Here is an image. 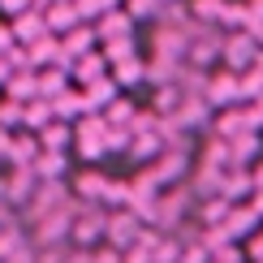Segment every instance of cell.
Returning <instances> with one entry per match:
<instances>
[{
	"instance_id": "cell-1",
	"label": "cell",
	"mask_w": 263,
	"mask_h": 263,
	"mask_svg": "<svg viewBox=\"0 0 263 263\" xmlns=\"http://www.w3.org/2000/svg\"><path fill=\"white\" fill-rule=\"evenodd\" d=\"M104 216H108V212H100V203H86L82 212L69 220V237H73L78 246H95V242L104 237Z\"/></svg>"
},
{
	"instance_id": "cell-2",
	"label": "cell",
	"mask_w": 263,
	"mask_h": 263,
	"mask_svg": "<svg viewBox=\"0 0 263 263\" xmlns=\"http://www.w3.org/2000/svg\"><path fill=\"white\" fill-rule=\"evenodd\" d=\"M255 35L250 30H229V35L220 39V61L229 65V69H246L250 61H255Z\"/></svg>"
},
{
	"instance_id": "cell-3",
	"label": "cell",
	"mask_w": 263,
	"mask_h": 263,
	"mask_svg": "<svg viewBox=\"0 0 263 263\" xmlns=\"http://www.w3.org/2000/svg\"><path fill=\"white\" fill-rule=\"evenodd\" d=\"M138 229H142V220L129 212V207H125V212H108V216H104V237H108L117 250L134 246V242H138Z\"/></svg>"
},
{
	"instance_id": "cell-4",
	"label": "cell",
	"mask_w": 263,
	"mask_h": 263,
	"mask_svg": "<svg viewBox=\"0 0 263 263\" xmlns=\"http://www.w3.org/2000/svg\"><path fill=\"white\" fill-rule=\"evenodd\" d=\"M95 22V39H121V35H129L134 30V17L125 13V9H117V5H108V9H100V13L91 17Z\"/></svg>"
},
{
	"instance_id": "cell-5",
	"label": "cell",
	"mask_w": 263,
	"mask_h": 263,
	"mask_svg": "<svg viewBox=\"0 0 263 263\" xmlns=\"http://www.w3.org/2000/svg\"><path fill=\"white\" fill-rule=\"evenodd\" d=\"M168 117H173L181 129H203L207 121H212V104H207L203 95H181V104L173 108Z\"/></svg>"
},
{
	"instance_id": "cell-6",
	"label": "cell",
	"mask_w": 263,
	"mask_h": 263,
	"mask_svg": "<svg viewBox=\"0 0 263 263\" xmlns=\"http://www.w3.org/2000/svg\"><path fill=\"white\" fill-rule=\"evenodd\" d=\"M203 100L207 104H233L237 100V69H224V73H207V82H203Z\"/></svg>"
},
{
	"instance_id": "cell-7",
	"label": "cell",
	"mask_w": 263,
	"mask_h": 263,
	"mask_svg": "<svg viewBox=\"0 0 263 263\" xmlns=\"http://www.w3.org/2000/svg\"><path fill=\"white\" fill-rule=\"evenodd\" d=\"M35 173H30V164H13V173L5 177V203L9 207H22L30 199V190H35Z\"/></svg>"
},
{
	"instance_id": "cell-8",
	"label": "cell",
	"mask_w": 263,
	"mask_h": 263,
	"mask_svg": "<svg viewBox=\"0 0 263 263\" xmlns=\"http://www.w3.org/2000/svg\"><path fill=\"white\" fill-rule=\"evenodd\" d=\"M250 190H255V181H250V168L246 164H224V181H220V194L229 203L237 199H250Z\"/></svg>"
},
{
	"instance_id": "cell-9",
	"label": "cell",
	"mask_w": 263,
	"mask_h": 263,
	"mask_svg": "<svg viewBox=\"0 0 263 263\" xmlns=\"http://www.w3.org/2000/svg\"><path fill=\"white\" fill-rule=\"evenodd\" d=\"M9 30H13V39H17V43H30L35 35H43V30H48V22H43V9L30 5V9H22V13H13V26H9Z\"/></svg>"
},
{
	"instance_id": "cell-10",
	"label": "cell",
	"mask_w": 263,
	"mask_h": 263,
	"mask_svg": "<svg viewBox=\"0 0 263 263\" xmlns=\"http://www.w3.org/2000/svg\"><path fill=\"white\" fill-rule=\"evenodd\" d=\"M65 151H57V147H39L35 151V160H30V173L43 181V177H65Z\"/></svg>"
},
{
	"instance_id": "cell-11",
	"label": "cell",
	"mask_w": 263,
	"mask_h": 263,
	"mask_svg": "<svg viewBox=\"0 0 263 263\" xmlns=\"http://www.w3.org/2000/svg\"><path fill=\"white\" fill-rule=\"evenodd\" d=\"M48 13H43V22H48L52 35H65L69 26H78V13H73V0H48Z\"/></svg>"
},
{
	"instance_id": "cell-12",
	"label": "cell",
	"mask_w": 263,
	"mask_h": 263,
	"mask_svg": "<svg viewBox=\"0 0 263 263\" xmlns=\"http://www.w3.org/2000/svg\"><path fill=\"white\" fill-rule=\"evenodd\" d=\"M5 86V95L9 100H17V104H26V100H35V69H9V78L0 82Z\"/></svg>"
},
{
	"instance_id": "cell-13",
	"label": "cell",
	"mask_w": 263,
	"mask_h": 263,
	"mask_svg": "<svg viewBox=\"0 0 263 263\" xmlns=\"http://www.w3.org/2000/svg\"><path fill=\"white\" fill-rule=\"evenodd\" d=\"M259 147H263V142H259L255 129H237V134L229 138V164H250L259 156Z\"/></svg>"
},
{
	"instance_id": "cell-14",
	"label": "cell",
	"mask_w": 263,
	"mask_h": 263,
	"mask_svg": "<svg viewBox=\"0 0 263 263\" xmlns=\"http://www.w3.org/2000/svg\"><path fill=\"white\" fill-rule=\"evenodd\" d=\"M73 78L78 82H91V78H100V73H108V61H104V52L100 48H86L82 57H73Z\"/></svg>"
},
{
	"instance_id": "cell-15",
	"label": "cell",
	"mask_w": 263,
	"mask_h": 263,
	"mask_svg": "<svg viewBox=\"0 0 263 263\" xmlns=\"http://www.w3.org/2000/svg\"><path fill=\"white\" fill-rule=\"evenodd\" d=\"M82 108H100V104H108L117 95V82L108 78V73H100V78H91V82H82Z\"/></svg>"
},
{
	"instance_id": "cell-16",
	"label": "cell",
	"mask_w": 263,
	"mask_h": 263,
	"mask_svg": "<svg viewBox=\"0 0 263 263\" xmlns=\"http://www.w3.org/2000/svg\"><path fill=\"white\" fill-rule=\"evenodd\" d=\"M35 134H39V147H57V151H65V147H69V138H73V129H69V121L52 117L48 125L35 129Z\"/></svg>"
},
{
	"instance_id": "cell-17",
	"label": "cell",
	"mask_w": 263,
	"mask_h": 263,
	"mask_svg": "<svg viewBox=\"0 0 263 263\" xmlns=\"http://www.w3.org/2000/svg\"><path fill=\"white\" fill-rule=\"evenodd\" d=\"M95 43H100V39H95V30L86 26V22H78V26H69V30H65L61 48L69 52V57H82V52H86V48H95Z\"/></svg>"
},
{
	"instance_id": "cell-18",
	"label": "cell",
	"mask_w": 263,
	"mask_h": 263,
	"mask_svg": "<svg viewBox=\"0 0 263 263\" xmlns=\"http://www.w3.org/2000/svg\"><path fill=\"white\" fill-rule=\"evenodd\" d=\"M104 173H95V168H82L78 173V181H73V190H78V199L82 203H100V190H104Z\"/></svg>"
},
{
	"instance_id": "cell-19",
	"label": "cell",
	"mask_w": 263,
	"mask_h": 263,
	"mask_svg": "<svg viewBox=\"0 0 263 263\" xmlns=\"http://www.w3.org/2000/svg\"><path fill=\"white\" fill-rule=\"evenodd\" d=\"M48 121H52V104L43 100V95H35V100L22 104V125H26V129H39V125H48Z\"/></svg>"
},
{
	"instance_id": "cell-20",
	"label": "cell",
	"mask_w": 263,
	"mask_h": 263,
	"mask_svg": "<svg viewBox=\"0 0 263 263\" xmlns=\"http://www.w3.org/2000/svg\"><path fill=\"white\" fill-rule=\"evenodd\" d=\"M65 82H69V78H65V69H61V65H52V69H39V73H35V91L43 95V100L61 95V91H65Z\"/></svg>"
},
{
	"instance_id": "cell-21",
	"label": "cell",
	"mask_w": 263,
	"mask_h": 263,
	"mask_svg": "<svg viewBox=\"0 0 263 263\" xmlns=\"http://www.w3.org/2000/svg\"><path fill=\"white\" fill-rule=\"evenodd\" d=\"M48 104H52V117H61V121H73V112H86V108H82V95L69 91V86H65L61 95H52Z\"/></svg>"
},
{
	"instance_id": "cell-22",
	"label": "cell",
	"mask_w": 263,
	"mask_h": 263,
	"mask_svg": "<svg viewBox=\"0 0 263 263\" xmlns=\"http://www.w3.org/2000/svg\"><path fill=\"white\" fill-rule=\"evenodd\" d=\"M259 95H263V73L255 65L237 69V100H259Z\"/></svg>"
},
{
	"instance_id": "cell-23",
	"label": "cell",
	"mask_w": 263,
	"mask_h": 263,
	"mask_svg": "<svg viewBox=\"0 0 263 263\" xmlns=\"http://www.w3.org/2000/svg\"><path fill=\"white\" fill-rule=\"evenodd\" d=\"M203 129L207 134H220V138H233L237 129H242V117H237V108H224V112L216 117V121H207Z\"/></svg>"
},
{
	"instance_id": "cell-24",
	"label": "cell",
	"mask_w": 263,
	"mask_h": 263,
	"mask_svg": "<svg viewBox=\"0 0 263 263\" xmlns=\"http://www.w3.org/2000/svg\"><path fill=\"white\" fill-rule=\"evenodd\" d=\"M224 212H229V199H224V194H207L203 207H199V224H220Z\"/></svg>"
},
{
	"instance_id": "cell-25",
	"label": "cell",
	"mask_w": 263,
	"mask_h": 263,
	"mask_svg": "<svg viewBox=\"0 0 263 263\" xmlns=\"http://www.w3.org/2000/svg\"><path fill=\"white\" fill-rule=\"evenodd\" d=\"M181 104V91L173 82H160V91H156V100H151V112H160V117H168L173 108Z\"/></svg>"
},
{
	"instance_id": "cell-26",
	"label": "cell",
	"mask_w": 263,
	"mask_h": 263,
	"mask_svg": "<svg viewBox=\"0 0 263 263\" xmlns=\"http://www.w3.org/2000/svg\"><path fill=\"white\" fill-rule=\"evenodd\" d=\"M190 13H194V22H216V26H220L224 0H190Z\"/></svg>"
},
{
	"instance_id": "cell-27",
	"label": "cell",
	"mask_w": 263,
	"mask_h": 263,
	"mask_svg": "<svg viewBox=\"0 0 263 263\" xmlns=\"http://www.w3.org/2000/svg\"><path fill=\"white\" fill-rule=\"evenodd\" d=\"M112 73H117L112 82L134 86V82H142V61H138V57H125V61H117V65H112Z\"/></svg>"
},
{
	"instance_id": "cell-28",
	"label": "cell",
	"mask_w": 263,
	"mask_h": 263,
	"mask_svg": "<svg viewBox=\"0 0 263 263\" xmlns=\"http://www.w3.org/2000/svg\"><path fill=\"white\" fill-rule=\"evenodd\" d=\"M203 164H212V168H224V164H229V138L212 134V142H207V151H203Z\"/></svg>"
},
{
	"instance_id": "cell-29",
	"label": "cell",
	"mask_w": 263,
	"mask_h": 263,
	"mask_svg": "<svg viewBox=\"0 0 263 263\" xmlns=\"http://www.w3.org/2000/svg\"><path fill=\"white\" fill-rule=\"evenodd\" d=\"M129 112H134V104H129V100H117V95L104 104V121H108V125H125Z\"/></svg>"
},
{
	"instance_id": "cell-30",
	"label": "cell",
	"mask_w": 263,
	"mask_h": 263,
	"mask_svg": "<svg viewBox=\"0 0 263 263\" xmlns=\"http://www.w3.org/2000/svg\"><path fill=\"white\" fill-rule=\"evenodd\" d=\"M125 194H129V181H104V190H100V207H125Z\"/></svg>"
},
{
	"instance_id": "cell-31",
	"label": "cell",
	"mask_w": 263,
	"mask_h": 263,
	"mask_svg": "<svg viewBox=\"0 0 263 263\" xmlns=\"http://www.w3.org/2000/svg\"><path fill=\"white\" fill-rule=\"evenodd\" d=\"M160 5H164V0H129V5H125V13L129 17H134V22H156V13H160Z\"/></svg>"
},
{
	"instance_id": "cell-32",
	"label": "cell",
	"mask_w": 263,
	"mask_h": 263,
	"mask_svg": "<svg viewBox=\"0 0 263 263\" xmlns=\"http://www.w3.org/2000/svg\"><path fill=\"white\" fill-rule=\"evenodd\" d=\"M17 125H22V104L5 95L0 100V129H17Z\"/></svg>"
},
{
	"instance_id": "cell-33",
	"label": "cell",
	"mask_w": 263,
	"mask_h": 263,
	"mask_svg": "<svg viewBox=\"0 0 263 263\" xmlns=\"http://www.w3.org/2000/svg\"><path fill=\"white\" fill-rule=\"evenodd\" d=\"M237 117H242V129H263V104H246V108H237Z\"/></svg>"
},
{
	"instance_id": "cell-34",
	"label": "cell",
	"mask_w": 263,
	"mask_h": 263,
	"mask_svg": "<svg viewBox=\"0 0 263 263\" xmlns=\"http://www.w3.org/2000/svg\"><path fill=\"white\" fill-rule=\"evenodd\" d=\"M30 5H35V0H0L5 13H22V9H30Z\"/></svg>"
},
{
	"instance_id": "cell-35",
	"label": "cell",
	"mask_w": 263,
	"mask_h": 263,
	"mask_svg": "<svg viewBox=\"0 0 263 263\" xmlns=\"http://www.w3.org/2000/svg\"><path fill=\"white\" fill-rule=\"evenodd\" d=\"M61 263H91V246H82V250H73L69 259H61Z\"/></svg>"
},
{
	"instance_id": "cell-36",
	"label": "cell",
	"mask_w": 263,
	"mask_h": 263,
	"mask_svg": "<svg viewBox=\"0 0 263 263\" xmlns=\"http://www.w3.org/2000/svg\"><path fill=\"white\" fill-rule=\"evenodd\" d=\"M9 43H13V30H9V26H0V57H5V48H9Z\"/></svg>"
},
{
	"instance_id": "cell-37",
	"label": "cell",
	"mask_w": 263,
	"mask_h": 263,
	"mask_svg": "<svg viewBox=\"0 0 263 263\" xmlns=\"http://www.w3.org/2000/svg\"><path fill=\"white\" fill-rule=\"evenodd\" d=\"M250 255H255V263L263 259V233H259V242H255V237H250Z\"/></svg>"
},
{
	"instance_id": "cell-38",
	"label": "cell",
	"mask_w": 263,
	"mask_h": 263,
	"mask_svg": "<svg viewBox=\"0 0 263 263\" xmlns=\"http://www.w3.org/2000/svg\"><path fill=\"white\" fill-rule=\"evenodd\" d=\"M250 181H255V185H263V164H259V168H250Z\"/></svg>"
},
{
	"instance_id": "cell-39",
	"label": "cell",
	"mask_w": 263,
	"mask_h": 263,
	"mask_svg": "<svg viewBox=\"0 0 263 263\" xmlns=\"http://www.w3.org/2000/svg\"><path fill=\"white\" fill-rule=\"evenodd\" d=\"M0 203H5V177H0Z\"/></svg>"
}]
</instances>
